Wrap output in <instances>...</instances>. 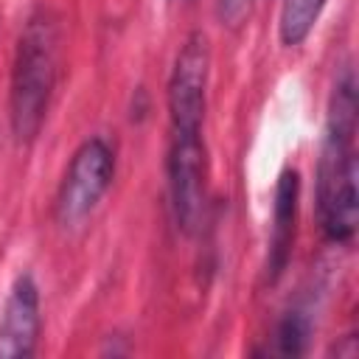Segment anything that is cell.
Returning a JSON list of instances; mask_svg holds the SVG:
<instances>
[{
	"mask_svg": "<svg viewBox=\"0 0 359 359\" xmlns=\"http://www.w3.org/2000/svg\"><path fill=\"white\" fill-rule=\"evenodd\" d=\"M353 129H356V93H353V73L345 70V76L334 87L328 132L320 157V182H317L323 230L334 241H348L359 222Z\"/></svg>",
	"mask_w": 359,
	"mask_h": 359,
	"instance_id": "1",
	"label": "cell"
},
{
	"mask_svg": "<svg viewBox=\"0 0 359 359\" xmlns=\"http://www.w3.org/2000/svg\"><path fill=\"white\" fill-rule=\"evenodd\" d=\"M56 22L45 11H36L20 34L11 70V129L17 140L28 143L42 129L56 84Z\"/></svg>",
	"mask_w": 359,
	"mask_h": 359,
	"instance_id": "2",
	"label": "cell"
},
{
	"mask_svg": "<svg viewBox=\"0 0 359 359\" xmlns=\"http://www.w3.org/2000/svg\"><path fill=\"white\" fill-rule=\"evenodd\" d=\"M115 174V157L112 149L101 137L84 140L59 185L56 194V219L62 227H76L81 224L98 205V199L107 194L109 182Z\"/></svg>",
	"mask_w": 359,
	"mask_h": 359,
	"instance_id": "3",
	"label": "cell"
},
{
	"mask_svg": "<svg viewBox=\"0 0 359 359\" xmlns=\"http://www.w3.org/2000/svg\"><path fill=\"white\" fill-rule=\"evenodd\" d=\"M210 73V48L202 31H194L177 59L168 79V112L171 135H199L205 118V93Z\"/></svg>",
	"mask_w": 359,
	"mask_h": 359,
	"instance_id": "4",
	"label": "cell"
},
{
	"mask_svg": "<svg viewBox=\"0 0 359 359\" xmlns=\"http://www.w3.org/2000/svg\"><path fill=\"white\" fill-rule=\"evenodd\" d=\"M205 174L208 157L202 135H171L168 149V191L177 227L194 233L205 213Z\"/></svg>",
	"mask_w": 359,
	"mask_h": 359,
	"instance_id": "5",
	"label": "cell"
},
{
	"mask_svg": "<svg viewBox=\"0 0 359 359\" xmlns=\"http://www.w3.org/2000/svg\"><path fill=\"white\" fill-rule=\"evenodd\" d=\"M39 337V292L22 275L11 286L0 317V359H25L34 353Z\"/></svg>",
	"mask_w": 359,
	"mask_h": 359,
	"instance_id": "6",
	"label": "cell"
},
{
	"mask_svg": "<svg viewBox=\"0 0 359 359\" xmlns=\"http://www.w3.org/2000/svg\"><path fill=\"white\" fill-rule=\"evenodd\" d=\"M297 194H300V180L297 171H283L275 188V213H272V238H269V278L275 280L289 255H292V241H294V222H297Z\"/></svg>",
	"mask_w": 359,
	"mask_h": 359,
	"instance_id": "7",
	"label": "cell"
},
{
	"mask_svg": "<svg viewBox=\"0 0 359 359\" xmlns=\"http://www.w3.org/2000/svg\"><path fill=\"white\" fill-rule=\"evenodd\" d=\"M323 6H325V0H283L280 3V20H278L280 42L283 45H300L309 36V31L314 28Z\"/></svg>",
	"mask_w": 359,
	"mask_h": 359,
	"instance_id": "8",
	"label": "cell"
},
{
	"mask_svg": "<svg viewBox=\"0 0 359 359\" xmlns=\"http://www.w3.org/2000/svg\"><path fill=\"white\" fill-rule=\"evenodd\" d=\"M306 337H309V323L300 311H289L278 328V345H280V353L286 356H297L303 353L306 348Z\"/></svg>",
	"mask_w": 359,
	"mask_h": 359,
	"instance_id": "9",
	"label": "cell"
},
{
	"mask_svg": "<svg viewBox=\"0 0 359 359\" xmlns=\"http://www.w3.org/2000/svg\"><path fill=\"white\" fill-rule=\"evenodd\" d=\"M250 6H252V0H219V14L224 22L238 25L244 20V14L250 11Z\"/></svg>",
	"mask_w": 359,
	"mask_h": 359,
	"instance_id": "10",
	"label": "cell"
}]
</instances>
